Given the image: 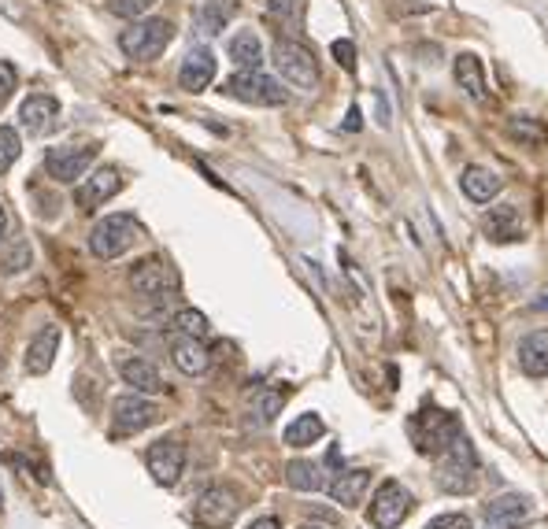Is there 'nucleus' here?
Wrapping results in <instances>:
<instances>
[{"label":"nucleus","mask_w":548,"mask_h":529,"mask_svg":"<svg viewBox=\"0 0 548 529\" xmlns=\"http://www.w3.org/2000/svg\"><path fill=\"white\" fill-rule=\"evenodd\" d=\"M434 478L448 496H471L478 489V455H474V448L464 433L438 455V474Z\"/></svg>","instance_id":"f257e3e1"},{"label":"nucleus","mask_w":548,"mask_h":529,"mask_svg":"<svg viewBox=\"0 0 548 529\" xmlns=\"http://www.w3.org/2000/svg\"><path fill=\"white\" fill-rule=\"evenodd\" d=\"M141 237H145V226L134 215H127V211L104 215V219L89 230V252L97 260H119V256H127Z\"/></svg>","instance_id":"f03ea898"},{"label":"nucleus","mask_w":548,"mask_h":529,"mask_svg":"<svg viewBox=\"0 0 548 529\" xmlns=\"http://www.w3.org/2000/svg\"><path fill=\"white\" fill-rule=\"evenodd\" d=\"M127 282L148 304H167L181 289V278H178V270L171 267L167 256H145V260H137L130 267V274H127Z\"/></svg>","instance_id":"7ed1b4c3"},{"label":"nucleus","mask_w":548,"mask_h":529,"mask_svg":"<svg viewBox=\"0 0 548 529\" xmlns=\"http://www.w3.org/2000/svg\"><path fill=\"white\" fill-rule=\"evenodd\" d=\"M174 38V26L167 19H134L123 34H119V52L127 59H137V64H152L167 52Z\"/></svg>","instance_id":"20e7f679"},{"label":"nucleus","mask_w":548,"mask_h":529,"mask_svg":"<svg viewBox=\"0 0 548 529\" xmlns=\"http://www.w3.org/2000/svg\"><path fill=\"white\" fill-rule=\"evenodd\" d=\"M223 93L241 104H252V108H282L289 101V89L263 71H234L223 82Z\"/></svg>","instance_id":"39448f33"},{"label":"nucleus","mask_w":548,"mask_h":529,"mask_svg":"<svg viewBox=\"0 0 548 529\" xmlns=\"http://www.w3.org/2000/svg\"><path fill=\"white\" fill-rule=\"evenodd\" d=\"M274 71L282 75V82H289L293 89H315L319 85V59L308 45H300L293 38H278L270 48Z\"/></svg>","instance_id":"423d86ee"},{"label":"nucleus","mask_w":548,"mask_h":529,"mask_svg":"<svg viewBox=\"0 0 548 529\" xmlns=\"http://www.w3.org/2000/svg\"><path fill=\"white\" fill-rule=\"evenodd\" d=\"M101 145H56L45 152V174L56 185H75L97 163Z\"/></svg>","instance_id":"0eeeda50"},{"label":"nucleus","mask_w":548,"mask_h":529,"mask_svg":"<svg viewBox=\"0 0 548 529\" xmlns=\"http://www.w3.org/2000/svg\"><path fill=\"white\" fill-rule=\"evenodd\" d=\"M411 441H415V448L422 452V455H441L455 437H460V422H455L452 415H445V411H419L415 419H411Z\"/></svg>","instance_id":"6e6552de"},{"label":"nucleus","mask_w":548,"mask_h":529,"mask_svg":"<svg viewBox=\"0 0 548 529\" xmlns=\"http://www.w3.org/2000/svg\"><path fill=\"white\" fill-rule=\"evenodd\" d=\"M411 507H415L411 492H408L401 481H393V478H389V481H382V485L375 489L367 518H371L375 529H397V525L411 515Z\"/></svg>","instance_id":"1a4fd4ad"},{"label":"nucleus","mask_w":548,"mask_h":529,"mask_svg":"<svg viewBox=\"0 0 548 529\" xmlns=\"http://www.w3.org/2000/svg\"><path fill=\"white\" fill-rule=\"evenodd\" d=\"M160 422V408L152 403L148 396H119L115 403H111V437L119 441V437H134V433H141V429H148V426H156Z\"/></svg>","instance_id":"9d476101"},{"label":"nucleus","mask_w":548,"mask_h":529,"mask_svg":"<svg viewBox=\"0 0 548 529\" xmlns=\"http://www.w3.org/2000/svg\"><path fill=\"white\" fill-rule=\"evenodd\" d=\"M237 511H241V496L230 485H211V489H204L197 496V507H193L197 522L208 525V529H230L234 518H237Z\"/></svg>","instance_id":"9b49d317"},{"label":"nucleus","mask_w":548,"mask_h":529,"mask_svg":"<svg viewBox=\"0 0 548 529\" xmlns=\"http://www.w3.org/2000/svg\"><path fill=\"white\" fill-rule=\"evenodd\" d=\"M127 185V178H123V171L119 167H111V163H104V167H97V171H89V178L75 190V204L89 215V211H97V207H104L119 190Z\"/></svg>","instance_id":"f8f14e48"},{"label":"nucleus","mask_w":548,"mask_h":529,"mask_svg":"<svg viewBox=\"0 0 548 529\" xmlns=\"http://www.w3.org/2000/svg\"><path fill=\"white\" fill-rule=\"evenodd\" d=\"M145 463H148L152 481L164 485V489H171V485H178L181 471H186V445L164 437V441H156V445L145 452Z\"/></svg>","instance_id":"ddd939ff"},{"label":"nucleus","mask_w":548,"mask_h":529,"mask_svg":"<svg viewBox=\"0 0 548 529\" xmlns=\"http://www.w3.org/2000/svg\"><path fill=\"white\" fill-rule=\"evenodd\" d=\"M19 127L30 137H45L59 127V101L52 93H30V97L19 104Z\"/></svg>","instance_id":"4468645a"},{"label":"nucleus","mask_w":548,"mask_h":529,"mask_svg":"<svg viewBox=\"0 0 548 529\" xmlns=\"http://www.w3.org/2000/svg\"><path fill=\"white\" fill-rule=\"evenodd\" d=\"M219 75V64H216V52H211L208 45H197L186 52V59H181L178 67V85L186 93H204L211 82H216Z\"/></svg>","instance_id":"2eb2a0df"},{"label":"nucleus","mask_w":548,"mask_h":529,"mask_svg":"<svg viewBox=\"0 0 548 529\" xmlns=\"http://www.w3.org/2000/svg\"><path fill=\"white\" fill-rule=\"evenodd\" d=\"M59 340H64V333H59V326H41L34 337H30V345H26V356H22V366H26V375H49L56 356H59Z\"/></svg>","instance_id":"dca6fc26"},{"label":"nucleus","mask_w":548,"mask_h":529,"mask_svg":"<svg viewBox=\"0 0 548 529\" xmlns=\"http://www.w3.org/2000/svg\"><path fill=\"white\" fill-rule=\"evenodd\" d=\"M115 366H119V378H123L141 396H156V392L167 389V382H164V375L156 370V363L145 359V356H127V359H119Z\"/></svg>","instance_id":"f3484780"},{"label":"nucleus","mask_w":548,"mask_h":529,"mask_svg":"<svg viewBox=\"0 0 548 529\" xmlns=\"http://www.w3.org/2000/svg\"><path fill=\"white\" fill-rule=\"evenodd\" d=\"M167 352H171V363L181 370V375H190V378H200L204 370L211 366V352L204 348V340L186 337V333H174Z\"/></svg>","instance_id":"a211bd4d"},{"label":"nucleus","mask_w":548,"mask_h":529,"mask_svg":"<svg viewBox=\"0 0 548 529\" xmlns=\"http://www.w3.org/2000/svg\"><path fill=\"white\" fill-rule=\"evenodd\" d=\"M460 190H464V197L474 200V204H490V200L500 197L504 178H500L493 167H478V163H471V167H464V174H460Z\"/></svg>","instance_id":"6ab92c4d"},{"label":"nucleus","mask_w":548,"mask_h":529,"mask_svg":"<svg viewBox=\"0 0 548 529\" xmlns=\"http://www.w3.org/2000/svg\"><path fill=\"white\" fill-rule=\"evenodd\" d=\"M482 230L490 241L497 244H508V241H519L523 237V215L515 204H497L485 211V219H482Z\"/></svg>","instance_id":"aec40b11"},{"label":"nucleus","mask_w":548,"mask_h":529,"mask_svg":"<svg viewBox=\"0 0 548 529\" xmlns=\"http://www.w3.org/2000/svg\"><path fill=\"white\" fill-rule=\"evenodd\" d=\"M371 489V471H338L330 481H326V492H330V500L333 504H341V507H356L363 504V496H367Z\"/></svg>","instance_id":"412c9836"},{"label":"nucleus","mask_w":548,"mask_h":529,"mask_svg":"<svg viewBox=\"0 0 548 529\" xmlns=\"http://www.w3.org/2000/svg\"><path fill=\"white\" fill-rule=\"evenodd\" d=\"M452 78L471 101H490V82H485V67L474 52H460L452 64Z\"/></svg>","instance_id":"4be33fe9"},{"label":"nucleus","mask_w":548,"mask_h":529,"mask_svg":"<svg viewBox=\"0 0 548 529\" xmlns=\"http://www.w3.org/2000/svg\"><path fill=\"white\" fill-rule=\"evenodd\" d=\"M519 370L526 378H548V330H534L519 340Z\"/></svg>","instance_id":"5701e85b"},{"label":"nucleus","mask_w":548,"mask_h":529,"mask_svg":"<svg viewBox=\"0 0 548 529\" xmlns=\"http://www.w3.org/2000/svg\"><path fill=\"white\" fill-rule=\"evenodd\" d=\"M482 515H485V522H490V525L511 529V525H519V522L530 515V504L523 500L519 492H504V496H497V500L482 504Z\"/></svg>","instance_id":"b1692460"},{"label":"nucleus","mask_w":548,"mask_h":529,"mask_svg":"<svg viewBox=\"0 0 548 529\" xmlns=\"http://www.w3.org/2000/svg\"><path fill=\"white\" fill-rule=\"evenodd\" d=\"M226 52H230L237 71H260L263 67V41H260L256 30H237L226 45Z\"/></svg>","instance_id":"393cba45"},{"label":"nucleus","mask_w":548,"mask_h":529,"mask_svg":"<svg viewBox=\"0 0 548 529\" xmlns=\"http://www.w3.org/2000/svg\"><path fill=\"white\" fill-rule=\"evenodd\" d=\"M286 481L296 492H319V489H326V466L312 463V459H293L286 466Z\"/></svg>","instance_id":"a878e982"},{"label":"nucleus","mask_w":548,"mask_h":529,"mask_svg":"<svg viewBox=\"0 0 548 529\" xmlns=\"http://www.w3.org/2000/svg\"><path fill=\"white\" fill-rule=\"evenodd\" d=\"M323 433H326V422L315 415V411H304V415H296L289 426H286V445L289 448H308V445H315V441H323Z\"/></svg>","instance_id":"bb28decb"},{"label":"nucleus","mask_w":548,"mask_h":529,"mask_svg":"<svg viewBox=\"0 0 548 529\" xmlns=\"http://www.w3.org/2000/svg\"><path fill=\"white\" fill-rule=\"evenodd\" d=\"M171 330H174V333H186V337L204 340L208 330H211V322H208L204 311H197V307H178V311H171Z\"/></svg>","instance_id":"cd10ccee"},{"label":"nucleus","mask_w":548,"mask_h":529,"mask_svg":"<svg viewBox=\"0 0 548 529\" xmlns=\"http://www.w3.org/2000/svg\"><path fill=\"white\" fill-rule=\"evenodd\" d=\"M282 408H286V392L282 389H263V392L252 396V415H256L260 426L274 422V419L282 415Z\"/></svg>","instance_id":"c85d7f7f"},{"label":"nucleus","mask_w":548,"mask_h":529,"mask_svg":"<svg viewBox=\"0 0 548 529\" xmlns=\"http://www.w3.org/2000/svg\"><path fill=\"white\" fill-rule=\"evenodd\" d=\"M22 155V137L15 127H0V174H8Z\"/></svg>","instance_id":"c756f323"},{"label":"nucleus","mask_w":548,"mask_h":529,"mask_svg":"<svg viewBox=\"0 0 548 529\" xmlns=\"http://www.w3.org/2000/svg\"><path fill=\"white\" fill-rule=\"evenodd\" d=\"M226 19H230V4H219V0H208L204 12H200V34H208V38L223 34Z\"/></svg>","instance_id":"7c9ffc66"},{"label":"nucleus","mask_w":548,"mask_h":529,"mask_svg":"<svg viewBox=\"0 0 548 529\" xmlns=\"http://www.w3.org/2000/svg\"><path fill=\"white\" fill-rule=\"evenodd\" d=\"M152 4H156V0H108V12L134 22V19H145Z\"/></svg>","instance_id":"2f4dec72"},{"label":"nucleus","mask_w":548,"mask_h":529,"mask_svg":"<svg viewBox=\"0 0 548 529\" xmlns=\"http://www.w3.org/2000/svg\"><path fill=\"white\" fill-rule=\"evenodd\" d=\"M30 260H34V252H30V244H26V241H19V244L12 248V256L4 260V274H19V270H26V267H30Z\"/></svg>","instance_id":"473e14b6"},{"label":"nucleus","mask_w":548,"mask_h":529,"mask_svg":"<svg viewBox=\"0 0 548 529\" xmlns=\"http://www.w3.org/2000/svg\"><path fill=\"white\" fill-rule=\"evenodd\" d=\"M330 52H333V59L345 67V71H356V45L349 41V38H341V41H333L330 45Z\"/></svg>","instance_id":"72a5a7b5"},{"label":"nucleus","mask_w":548,"mask_h":529,"mask_svg":"<svg viewBox=\"0 0 548 529\" xmlns=\"http://www.w3.org/2000/svg\"><path fill=\"white\" fill-rule=\"evenodd\" d=\"M15 85H19V75H15V67L8 64V59H0V104H4V101H12Z\"/></svg>","instance_id":"f704fd0d"},{"label":"nucleus","mask_w":548,"mask_h":529,"mask_svg":"<svg viewBox=\"0 0 548 529\" xmlns=\"http://www.w3.org/2000/svg\"><path fill=\"white\" fill-rule=\"evenodd\" d=\"M267 12H270L274 19L289 22V19H296V12H300V0H267Z\"/></svg>","instance_id":"c9c22d12"},{"label":"nucleus","mask_w":548,"mask_h":529,"mask_svg":"<svg viewBox=\"0 0 548 529\" xmlns=\"http://www.w3.org/2000/svg\"><path fill=\"white\" fill-rule=\"evenodd\" d=\"M511 134H515V137H526L530 145H537V141H541V130H537V127H530V119H515V122H511Z\"/></svg>","instance_id":"e433bc0d"},{"label":"nucleus","mask_w":548,"mask_h":529,"mask_svg":"<svg viewBox=\"0 0 548 529\" xmlns=\"http://www.w3.org/2000/svg\"><path fill=\"white\" fill-rule=\"evenodd\" d=\"M430 529H471V518L467 515H441Z\"/></svg>","instance_id":"4c0bfd02"},{"label":"nucleus","mask_w":548,"mask_h":529,"mask_svg":"<svg viewBox=\"0 0 548 529\" xmlns=\"http://www.w3.org/2000/svg\"><path fill=\"white\" fill-rule=\"evenodd\" d=\"M359 127H363V115H359V108L352 104V108H349V115H345V130H352V134H356Z\"/></svg>","instance_id":"58836bf2"},{"label":"nucleus","mask_w":548,"mask_h":529,"mask_svg":"<svg viewBox=\"0 0 548 529\" xmlns=\"http://www.w3.org/2000/svg\"><path fill=\"white\" fill-rule=\"evenodd\" d=\"M245 529H282V522H278V518H256V522H249Z\"/></svg>","instance_id":"ea45409f"},{"label":"nucleus","mask_w":548,"mask_h":529,"mask_svg":"<svg viewBox=\"0 0 548 529\" xmlns=\"http://www.w3.org/2000/svg\"><path fill=\"white\" fill-rule=\"evenodd\" d=\"M4 230H8V211H4V204H0V237H4Z\"/></svg>","instance_id":"a19ab883"},{"label":"nucleus","mask_w":548,"mask_h":529,"mask_svg":"<svg viewBox=\"0 0 548 529\" xmlns=\"http://www.w3.org/2000/svg\"><path fill=\"white\" fill-rule=\"evenodd\" d=\"M537 307H548V289L541 293V300H537Z\"/></svg>","instance_id":"79ce46f5"},{"label":"nucleus","mask_w":548,"mask_h":529,"mask_svg":"<svg viewBox=\"0 0 548 529\" xmlns=\"http://www.w3.org/2000/svg\"><path fill=\"white\" fill-rule=\"evenodd\" d=\"M490 529H504V525H490Z\"/></svg>","instance_id":"37998d69"},{"label":"nucleus","mask_w":548,"mask_h":529,"mask_svg":"<svg viewBox=\"0 0 548 529\" xmlns=\"http://www.w3.org/2000/svg\"><path fill=\"white\" fill-rule=\"evenodd\" d=\"M308 529H315V525H308Z\"/></svg>","instance_id":"c03bdc74"}]
</instances>
